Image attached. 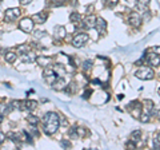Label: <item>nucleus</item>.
<instances>
[{
  "label": "nucleus",
  "instance_id": "obj_1",
  "mask_svg": "<svg viewBox=\"0 0 160 150\" xmlns=\"http://www.w3.org/2000/svg\"><path fill=\"white\" fill-rule=\"evenodd\" d=\"M59 118L60 117L56 114V113H47V114L43 117V123H44V133L47 135H52L55 134L57 129H59L60 123H59Z\"/></svg>",
  "mask_w": 160,
  "mask_h": 150
},
{
  "label": "nucleus",
  "instance_id": "obj_2",
  "mask_svg": "<svg viewBox=\"0 0 160 150\" xmlns=\"http://www.w3.org/2000/svg\"><path fill=\"white\" fill-rule=\"evenodd\" d=\"M135 76L136 78H139V79H144V80H150V79H154V71L151 70V68H148V67H143V68H140V70H137L135 71Z\"/></svg>",
  "mask_w": 160,
  "mask_h": 150
},
{
  "label": "nucleus",
  "instance_id": "obj_3",
  "mask_svg": "<svg viewBox=\"0 0 160 150\" xmlns=\"http://www.w3.org/2000/svg\"><path fill=\"white\" fill-rule=\"evenodd\" d=\"M89 40V36L84 34V32H80L79 35H76L74 40H72V46L76 47V48H80V47H83V46H85L87 44V42Z\"/></svg>",
  "mask_w": 160,
  "mask_h": 150
},
{
  "label": "nucleus",
  "instance_id": "obj_4",
  "mask_svg": "<svg viewBox=\"0 0 160 150\" xmlns=\"http://www.w3.org/2000/svg\"><path fill=\"white\" fill-rule=\"evenodd\" d=\"M19 28L23 32H32V30H34V20L30 19V17H24V19L20 20L19 23Z\"/></svg>",
  "mask_w": 160,
  "mask_h": 150
},
{
  "label": "nucleus",
  "instance_id": "obj_5",
  "mask_svg": "<svg viewBox=\"0 0 160 150\" xmlns=\"http://www.w3.org/2000/svg\"><path fill=\"white\" fill-rule=\"evenodd\" d=\"M20 13H21L20 8H8L4 13V19L7 21H13L20 16Z\"/></svg>",
  "mask_w": 160,
  "mask_h": 150
},
{
  "label": "nucleus",
  "instance_id": "obj_6",
  "mask_svg": "<svg viewBox=\"0 0 160 150\" xmlns=\"http://www.w3.org/2000/svg\"><path fill=\"white\" fill-rule=\"evenodd\" d=\"M36 106H38V102L36 101H21L20 102V110L32 111L36 109Z\"/></svg>",
  "mask_w": 160,
  "mask_h": 150
},
{
  "label": "nucleus",
  "instance_id": "obj_7",
  "mask_svg": "<svg viewBox=\"0 0 160 150\" xmlns=\"http://www.w3.org/2000/svg\"><path fill=\"white\" fill-rule=\"evenodd\" d=\"M141 21H143V17H141L137 12L131 13V16H129V24L131 25H133L135 28H139L141 25Z\"/></svg>",
  "mask_w": 160,
  "mask_h": 150
},
{
  "label": "nucleus",
  "instance_id": "obj_8",
  "mask_svg": "<svg viewBox=\"0 0 160 150\" xmlns=\"http://www.w3.org/2000/svg\"><path fill=\"white\" fill-rule=\"evenodd\" d=\"M56 78H57V75L55 74V71H53V68H45L44 70V79L48 82V85H52L53 82L56 80Z\"/></svg>",
  "mask_w": 160,
  "mask_h": 150
},
{
  "label": "nucleus",
  "instance_id": "obj_9",
  "mask_svg": "<svg viewBox=\"0 0 160 150\" xmlns=\"http://www.w3.org/2000/svg\"><path fill=\"white\" fill-rule=\"evenodd\" d=\"M147 62L152 66V67H158V66L160 64V56L156 52H151V54H148Z\"/></svg>",
  "mask_w": 160,
  "mask_h": 150
},
{
  "label": "nucleus",
  "instance_id": "obj_10",
  "mask_svg": "<svg viewBox=\"0 0 160 150\" xmlns=\"http://www.w3.org/2000/svg\"><path fill=\"white\" fill-rule=\"evenodd\" d=\"M95 27H96V31L99 32V35H103L105 30H107V21H105L104 19H96V24H95Z\"/></svg>",
  "mask_w": 160,
  "mask_h": 150
},
{
  "label": "nucleus",
  "instance_id": "obj_11",
  "mask_svg": "<svg viewBox=\"0 0 160 150\" xmlns=\"http://www.w3.org/2000/svg\"><path fill=\"white\" fill-rule=\"evenodd\" d=\"M51 86H52L53 90L57 91V90H63V89H65V86H67V85H65V79H64V78H61V76L59 78V76H57L56 80H55V82H53Z\"/></svg>",
  "mask_w": 160,
  "mask_h": 150
},
{
  "label": "nucleus",
  "instance_id": "obj_12",
  "mask_svg": "<svg viewBox=\"0 0 160 150\" xmlns=\"http://www.w3.org/2000/svg\"><path fill=\"white\" fill-rule=\"evenodd\" d=\"M21 59H23L24 63H32V62L36 60V55L34 51H27V52H24L21 55Z\"/></svg>",
  "mask_w": 160,
  "mask_h": 150
},
{
  "label": "nucleus",
  "instance_id": "obj_13",
  "mask_svg": "<svg viewBox=\"0 0 160 150\" xmlns=\"http://www.w3.org/2000/svg\"><path fill=\"white\" fill-rule=\"evenodd\" d=\"M53 36H55L56 40L64 39V36H65V28L61 27V25H57V27H55V31H53Z\"/></svg>",
  "mask_w": 160,
  "mask_h": 150
},
{
  "label": "nucleus",
  "instance_id": "obj_14",
  "mask_svg": "<svg viewBox=\"0 0 160 150\" xmlns=\"http://www.w3.org/2000/svg\"><path fill=\"white\" fill-rule=\"evenodd\" d=\"M96 19H97L96 16L88 15L84 20H83V23H84V25H85L87 28H93V27H95V24H96Z\"/></svg>",
  "mask_w": 160,
  "mask_h": 150
},
{
  "label": "nucleus",
  "instance_id": "obj_15",
  "mask_svg": "<svg viewBox=\"0 0 160 150\" xmlns=\"http://www.w3.org/2000/svg\"><path fill=\"white\" fill-rule=\"evenodd\" d=\"M32 20L36 21V23H39V24L44 23V21L47 20V13H45V12H39V13H35V15L32 16Z\"/></svg>",
  "mask_w": 160,
  "mask_h": 150
},
{
  "label": "nucleus",
  "instance_id": "obj_16",
  "mask_svg": "<svg viewBox=\"0 0 160 150\" xmlns=\"http://www.w3.org/2000/svg\"><path fill=\"white\" fill-rule=\"evenodd\" d=\"M36 62H38L39 66H42V67H47V66H49V63H51V58H48V56H36Z\"/></svg>",
  "mask_w": 160,
  "mask_h": 150
},
{
  "label": "nucleus",
  "instance_id": "obj_17",
  "mask_svg": "<svg viewBox=\"0 0 160 150\" xmlns=\"http://www.w3.org/2000/svg\"><path fill=\"white\" fill-rule=\"evenodd\" d=\"M143 106H144L145 111H147L150 115H151V114H155V111H154V102H152V101H150V99L144 101Z\"/></svg>",
  "mask_w": 160,
  "mask_h": 150
},
{
  "label": "nucleus",
  "instance_id": "obj_18",
  "mask_svg": "<svg viewBox=\"0 0 160 150\" xmlns=\"http://www.w3.org/2000/svg\"><path fill=\"white\" fill-rule=\"evenodd\" d=\"M150 2H151V0H137V2H136V10L145 11V10H147V7H148V4H150Z\"/></svg>",
  "mask_w": 160,
  "mask_h": 150
},
{
  "label": "nucleus",
  "instance_id": "obj_19",
  "mask_svg": "<svg viewBox=\"0 0 160 150\" xmlns=\"http://www.w3.org/2000/svg\"><path fill=\"white\" fill-rule=\"evenodd\" d=\"M11 106L9 105H5V103H0V115L2 117H4V115H7L8 113L11 111Z\"/></svg>",
  "mask_w": 160,
  "mask_h": 150
},
{
  "label": "nucleus",
  "instance_id": "obj_20",
  "mask_svg": "<svg viewBox=\"0 0 160 150\" xmlns=\"http://www.w3.org/2000/svg\"><path fill=\"white\" fill-rule=\"evenodd\" d=\"M16 58H17V54L12 52V51H8L5 54V62H8V63H13L16 60Z\"/></svg>",
  "mask_w": 160,
  "mask_h": 150
},
{
  "label": "nucleus",
  "instance_id": "obj_21",
  "mask_svg": "<svg viewBox=\"0 0 160 150\" xmlns=\"http://www.w3.org/2000/svg\"><path fill=\"white\" fill-rule=\"evenodd\" d=\"M53 71H55V74H56L57 76H59V75H63L64 72H65L64 67H63V66H61V64H59V63L53 66Z\"/></svg>",
  "mask_w": 160,
  "mask_h": 150
},
{
  "label": "nucleus",
  "instance_id": "obj_22",
  "mask_svg": "<svg viewBox=\"0 0 160 150\" xmlns=\"http://www.w3.org/2000/svg\"><path fill=\"white\" fill-rule=\"evenodd\" d=\"M27 122L30 123L31 126H36L39 123V118L36 115H28L27 117Z\"/></svg>",
  "mask_w": 160,
  "mask_h": 150
},
{
  "label": "nucleus",
  "instance_id": "obj_23",
  "mask_svg": "<svg viewBox=\"0 0 160 150\" xmlns=\"http://www.w3.org/2000/svg\"><path fill=\"white\" fill-rule=\"evenodd\" d=\"M140 138H141V131L140 130H135L132 134H131V141H132V142L140 141Z\"/></svg>",
  "mask_w": 160,
  "mask_h": 150
},
{
  "label": "nucleus",
  "instance_id": "obj_24",
  "mask_svg": "<svg viewBox=\"0 0 160 150\" xmlns=\"http://www.w3.org/2000/svg\"><path fill=\"white\" fill-rule=\"evenodd\" d=\"M8 137H9V140L13 142V144H17V145H20V135L19 134H15V133H9L8 134Z\"/></svg>",
  "mask_w": 160,
  "mask_h": 150
},
{
  "label": "nucleus",
  "instance_id": "obj_25",
  "mask_svg": "<svg viewBox=\"0 0 160 150\" xmlns=\"http://www.w3.org/2000/svg\"><path fill=\"white\" fill-rule=\"evenodd\" d=\"M28 51V46L27 44H19L16 47V54H19V55H23L24 52H27Z\"/></svg>",
  "mask_w": 160,
  "mask_h": 150
},
{
  "label": "nucleus",
  "instance_id": "obj_26",
  "mask_svg": "<svg viewBox=\"0 0 160 150\" xmlns=\"http://www.w3.org/2000/svg\"><path fill=\"white\" fill-rule=\"evenodd\" d=\"M68 135H70L71 138H79V135H78V127H76V126L71 127L70 131H68Z\"/></svg>",
  "mask_w": 160,
  "mask_h": 150
},
{
  "label": "nucleus",
  "instance_id": "obj_27",
  "mask_svg": "<svg viewBox=\"0 0 160 150\" xmlns=\"http://www.w3.org/2000/svg\"><path fill=\"white\" fill-rule=\"evenodd\" d=\"M154 148L160 149V133H158L154 137Z\"/></svg>",
  "mask_w": 160,
  "mask_h": 150
},
{
  "label": "nucleus",
  "instance_id": "obj_28",
  "mask_svg": "<svg viewBox=\"0 0 160 150\" xmlns=\"http://www.w3.org/2000/svg\"><path fill=\"white\" fill-rule=\"evenodd\" d=\"M140 121L141 122H144V123H147V122H150V114L148 113H143V114H140Z\"/></svg>",
  "mask_w": 160,
  "mask_h": 150
},
{
  "label": "nucleus",
  "instance_id": "obj_29",
  "mask_svg": "<svg viewBox=\"0 0 160 150\" xmlns=\"http://www.w3.org/2000/svg\"><path fill=\"white\" fill-rule=\"evenodd\" d=\"M83 68H84V71H88L92 68V62L91 60H85L84 63H83Z\"/></svg>",
  "mask_w": 160,
  "mask_h": 150
},
{
  "label": "nucleus",
  "instance_id": "obj_30",
  "mask_svg": "<svg viewBox=\"0 0 160 150\" xmlns=\"http://www.w3.org/2000/svg\"><path fill=\"white\" fill-rule=\"evenodd\" d=\"M119 0H107V7L108 8H114V7L118 6Z\"/></svg>",
  "mask_w": 160,
  "mask_h": 150
},
{
  "label": "nucleus",
  "instance_id": "obj_31",
  "mask_svg": "<svg viewBox=\"0 0 160 150\" xmlns=\"http://www.w3.org/2000/svg\"><path fill=\"white\" fill-rule=\"evenodd\" d=\"M31 2H32V0H20V4L21 6H27V4H30Z\"/></svg>",
  "mask_w": 160,
  "mask_h": 150
},
{
  "label": "nucleus",
  "instance_id": "obj_32",
  "mask_svg": "<svg viewBox=\"0 0 160 150\" xmlns=\"http://www.w3.org/2000/svg\"><path fill=\"white\" fill-rule=\"evenodd\" d=\"M4 140H5V134L4 133H0V145L4 142Z\"/></svg>",
  "mask_w": 160,
  "mask_h": 150
},
{
  "label": "nucleus",
  "instance_id": "obj_33",
  "mask_svg": "<svg viewBox=\"0 0 160 150\" xmlns=\"http://www.w3.org/2000/svg\"><path fill=\"white\" fill-rule=\"evenodd\" d=\"M61 145H63L64 148H70V146H71V144H70V142H67V141H61Z\"/></svg>",
  "mask_w": 160,
  "mask_h": 150
},
{
  "label": "nucleus",
  "instance_id": "obj_34",
  "mask_svg": "<svg viewBox=\"0 0 160 150\" xmlns=\"http://www.w3.org/2000/svg\"><path fill=\"white\" fill-rule=\"evenodd\" d=\"M92 11H93V6H88V7H87V13L92 12Z\"/></svg>",
  "mask_w": 160,
  "mask_h": 150
},
{
  "label": "nucleus",
  "instance_id": "obj_35",
  "mask_svg": "<svg viewBox=\"0 0 160 150\" xmlns=\"http://www.w3.org/2000/svg\"><path fill=\"white\" fill-rule=\"evenodd\" d=\"M154 51L158 54V55H160V47H154Z\"/></svg>",
  "mask_w": 160,
  "mask_h": 150
},
{
  "label": "nucleus",
  "instance_id": "obj_36",
  "mask_svg": "<svg viewBox=\"0 0 160 150\" xmlns=\"http://www.w3.org/2000/svg\"><path fill=\"white\" fill-rule=\"evenodd\" d=\"M89 94H91V91H89V90H87L85 93H84V95H83V97H84V98H88V97H89Z\"/></svg>",
  "mask_w": 160,
  "mask_h": 150
},
{
  "label": "nucleus",
  "instance_id": "obj_37",
  "mask_svg": "<svg viewBox=\"0 0 160 150\" xmlns=\"http://www.w3.org/2000/svg\"><path fill=\"white\" fill-rule=\"evenodd\" d=\"M156 114H158V117H159V119H160V110H159L158 113H156Z\"/></svg>",
  "mask_w": 160,
  "mask_h": 150
},
{
  "label": "nucleus",
  "instance_id": "obj_38",
  "mask_svg": "<svg viewBox=\"0 0 160 150\" xmlns=\"http://www.w3.org/2000/svg\"><path fill=\"white\" fill-rule=\"evenodd\" d=\"M158 93H159V95H160V89H159V91H158Z\"/></svg>",
  "mask_w": 160,
  "mask_h": 150
}]
</instances>
